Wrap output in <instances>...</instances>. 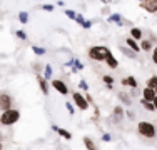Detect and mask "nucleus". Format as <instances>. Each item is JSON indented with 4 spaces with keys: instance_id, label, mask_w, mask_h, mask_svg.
Listing matches in <instances>:
<instances>
[{
    "instance_id": "42",
    "label": "nucleus",
    "mask_w": 157,
    "mask_h": 150,
    "mask_svg": "<svg viewBox=\"0 0 157 150\" xmlns=\"http://www.w3.org/2000/svg\"><path fill=\"white\" fill-rule=\"evenodd\" d=\"M152 103H154V107H155V112H157V95H155V99L152 100Z\"/></svg>"
},
{
    "instance_id": "18",
    "label": "nucleus",
    "mask_w": 157,
    "mask_h": 150,
    "mask_svg": "<svg viewBox=\"0 0 157 150\" xmlns=\"http://www.w3.org/2000/svg\"><path fill=\"white\" fill-rule=\"evenodd\" d=\"M82 140H84V145H85V148H87V150H99V148H97V145H95V142L92 140L90 137H87V135H85Z\"/></svg>"
},
{
    "instance_id": "14",
    "label": "nucleus",
    "mask_w": 157,
    "mask_h": 150,
    "mask_svg": "<svg viewBox=\"0 0 157 150\" xmlns=\"http://www.w3.org/2000/svg\"><path fill=\"white\" fill-rule=\"evenodd\" d=\"M130 35L129 37H132L134 40H137V42H140L142 39H144V32H142V28H139V27H130Z\"/></svg>"
},
{
    "instance_id": "27",
    "label": "nucleus",
    "mask_w": 157,
    "mask_h": 150,
    "mask_svg": "<svg viewBox=\"0 0 157 150\" xmlns=\"http://www.w3.org/2000/svg\"><path fill=\"white\" fill-rule=\"evenodd\" d=\"M18 20H20V24H27V22H29V13L24 12V10L18 12Z\"/></svg>"
},
{
    "instance_id": "13",
    "label": "nucleus",
    "mask_w": 157,
    "mask_h": 150,
    "mask_svg": "<svg viewBox=\"0 0 157 150\" xmlns=\"http://www.w3.org/2000/svg\"><path fill=\"white\" fill-rule=\"evenodd\" d=\"M155 90L154 88H149V87H144V90H142V99L147 100V102H152V100L155 99Z\"/></svg>"
},
{
    "instance_id": "4",
    "label": "nucleus",
    "mask_w": 157,
    "mask_h": 150,
    "mask_svg": "<svg viewBox=\"0 0 157 150\" xmlns=\"http://www.w3.org/2000/svg\"><path fill=\"white\" fill-rule=\"evenodd\" d=\"M72 103L75 105L80 112H87L89 108H90V103L87 102L85 95H84V93H80V92H77V90H75V92H72Z\"/></svg>"
},
{
    "instance_id": "7",
    "label": "nucleus",
    "mask_w": 157,
    "mask_h": 150,
    "mask_svg": "<svg viewBox=\"0 0 157 150\" xmlns=\"http://www.w3.org/2000/svg\"><path fill=\"white\" fill-rule=\"evenodd\" d=\"M124 118H125V110H124V107H122L121 103L115 105V107L112 108V122L121 123Z\"/></svg>"
},
{
    "instance_id": "28",
    "label": "nucleus",
    "mask_w": 157,
    "mask_h": 150,
    "mask_svg": "<svg viewBox=\"0 0 157 150\" xmlns=\"http://www.w3.org/2000/svg\"><path fill=\"white\" fill-rule=\"evenodd\" d=\"M65 107H67V110H69V115L75 114V105H74L72 102H65Z\"/></svg>"
},
{
    "instance_id": "6",
    "label": "nucleus",
    "mask_w": 157,
    "mask_h": 150,
    "mask_svg": "<svg viewBox=\"0 0 157 150\" xmlns=\"http://www.w3.org/2000/svg\"><path fill=\"white\" fill-rule=\"evenodd\" d=\"M50 85H52V88L57 90L60 95H65V97L69 95V85H67L63 80H60V78H52Z\"/></svg>"
},
{
    "instance_id": "15",
    "label": "nucleus",
    "mask_w": 157,
    "mask_h": 150,
    "mask_svg": "<svg viewBox=\"0 0 157 150\" xmlns=\"http://www.w3.org/2000/svg\"><path fill=\"white\" fill-rule=\"evenodd\" d=\"M107 20H109L110 24L119 25V27H122V25H124V18H122V15H121V13H110Z\"/></svg>"
},
{
    "instance_id": "11",
    "label": "nucleus",
    "mask_w": 157,
    "mask_h": 150,
    "mask_svg": "<svg viewBox=\"0 0 157 150\" xmlns=\"http://www.w3.org/2000/svg\"><path fill=\"white\" fill-rule=\"evenodd\" d=\"M105 65L109 67V69H117L119 67V58H115V55L112 54V52L109 50V54H107V57H105Z\"/></svg>"
},
{
    "instance_id": "30",
    "label": "nucleus",
    "mask_w": 157,
    "mask_h": 150,
    "mask_svg": "<svg viewBox=\"0 0 157 150\" xmlns=\"http://www.w3.org/2000/svg\"><path fill=\"white\" fill-rule=\"evenodd\" d=\"M78 88L80 90H84V92H89V85H87V82L82 78V80H78Z\"/></svg>"
},
{
    "instance_id": "25",
    "label": "nucleus",
    "mask_w": 157,
    "mask_h": 150,
    "mask_svg": "<svg viewBox=\"0 0 157 150\" xmlns=\"http://www.w3.org/2000/svg\"><path fill=\"white\" fill-rule=\"evenodd\" d=\"M32 52H33V54H35V55H45V48H44V47H37V45H32Z\"/></svg>"
},
{
    "instance_id": "44",
    "label": "nucleus",
    "mask_w": 157,
    "mask_h": 150,
    "mask_svg": "<svg viewBox=\"0 0 157 150\" xmlns=\"http://www.w3.org/2000/svg\"><path fill=\"white\" fill-rule=\"evenodd\" d=\"M100 2H102V3H104V5H107V3H110V2H112V0H100Z\"/></svg>"
},
{
    "instance_id": "47",
    "label": "nucleus",
    "mask_w": 157,
    "mask_h": 150,
    "mask_svg": "<svg viewBox=\"0 0 157 150\" xmlns=\"http://www.w3.org/2000/svg\"><path fill=\"white\" fill-rule=\"evenodd\" d=\"M155 93H157V88H155Z\"/></svg>"
},
{
    "instance_id": "36",
    "label": "nucleus",
    "mask_w": 157,
    "mask_h": 150,
    "mask_svg": "<svg viewBox=\"0 0 157 150\" xmlns=\"http://www.w3.org/2000/svg\"><path fill=\"white\" fill-rule=\"evenodd\" d=\"M152 62H154L155 65H157V45H155L154 48H152Z\"/></svg>"
},
{
    "instance_id": "20",
    "label": "nucleus",
    "mask_w": 157,
    "mask_h": 150,
    "mask_svg": "<svg viewBox=\"0 0 157 150\" xmlns=\"http://www.w3.org/2000/svg\"><path fill=\"white\" fill-rule=\"evenodd\" d=\"M102 80H104V84L107 85V88L109 90H114V77L112 75H102Z\"/></svg>"
},
{
    "instance_id": "48",
    "label": "nucleus",
    "mask_w": 157,
    "mask_h": 150,
    "mask_svg": "<svg viewBox=\"0 0 157 150\" xmlns=\"http://www.w3.org/2000/svg\"><path fill=\"white\" fill-rule=\"evenodd\" d=\"M139 2H140V0H139Z\"/></svg>"
},
{
    "instance_id": "46",
    "label": "nucleus",
    "mask_w": 157,
    "mask_h": 150,
    "mask_svg": "<svg viewBox=\"0 0 157 150\" xmlns=\"http://www.w3.org/2000/svg\"><path fill=\"white\" fill-rule=\"evenodd\" d=\"M0 30H2V25H0Z\"/></svg>"
},
{
    "instance_id": "31",
    "label": "nucleus",
    "mask_w": 157,
    "mask_h": 150,
    "mask_svg": "<svg viewBox=\"0 0 157 150\" xmlns=\"http://www.w3.org/2000/svg\"><path fill=\"white\" fill-rule=\"evenodd\" d=\"M42 10H45V12H54V10H55V5H52V3H44V5H42Z\"/></svg>"
},
{
    "instance_id": "21",
    "label": "nucleus",
    "mask_w": 157,
    "mask_h": 150,
    "mask_svg": "<svg viewBox=\"0 0 157 150\" xmlns=\"http://www.w3.org/2000/svg\"><path fill=\"white\" fill-rule=\"evenodd\" d=\"M57 133H59V137L65 138V140H72V133H70L69 130L62 129V127H59V129H57Z\"/></svg>"
},
{
    "instance_id": "39",
    "label": "nucleus",
    "mask_w": 157,
    "mask_h": 150,
    "mask_svg": "<svg viewBox=\"0 0 157 150\" xmlns=\"http://www.w3.org/2000/svg\"><path fill=\"white\" fill-rule=\"evenodd\" d=\"M32 67H33V70H35L37 73H40V70H42V67H40V63H37V62H35Z\"/></svg>"
},
{
    "instance_id": "16",
    "label": "nucleus",
    "mask_w": 157,
    "mask_h": 150,
    "mask_svg": "<svg viewBox=\"0 0 157 150\" xmlns=\"http://www.w3.org/2000/svg\"><path fill=\"white\" fill-rule=\"evenodd\" d=\"M139 45H140V50L142 52H152V48L155 47V45L152 43L149 39H142L140 42H139Z\"/></svg>"
},
{
    "instance_id": "26",
    "label": "nucleus",
    "mask_w": 157,
    "mask_h": 150,
    "mask_svg": "<svg viewBox=\"0 0 157 150\" xmlns=\"http://www.w3.org/2000/svg\"><path fill=\"white\" fill-rule=\"evenodd\" d=\"M63 13H65V17L70 18V20H75V17H77V12H74V10H70V9H63Z\"/></svg>"
},
{
    "instance_id": "1",
    "label": "nucleus",
    "mask_w": 157,
    "mask_h": 150,
    "mask_svg": "<svg viewBox=\"0 0 157 150\" xmlns=\"http://www.w3.org/2000/svg\"><path fill=\"white\" fill-rule=\"evenodd\" d=\"M137 133L140 135L142 138H149V140H154L157 138V127L149 120H140L137 123Z\"/></svg>"
},
{
    "instance_id": "33",
    "label": "nucleus",
    "mask_w": 157,
    "mask_h": 150,
    "mask_svg": "<svg viewBox=\"0 0 157 150\" xmlns=\"http://www.w3.org/2000/svg\"><path fill=\"white\" fill-rule=\"evenodd\" d=\"M102 142H112V135L109 132H104L102 133Z\"/></svg>"
},
{
    "instance_id": "9",
    "label": "nucleus",
    "mask_w": 157,
    "mask_h": 150,
    "mask_svg": "<svg viewBox=\"0 0 157 150\" xmlns=\"http://www.w3.org/2000/svg\"><path fill=\"white\" fill-rule=\"evenodd\" d=\"M140 9H144L149 13H157V0H140Z\"/></svg>"
},
{
    "instance_id": "5",
    "label": "nucleus",
    "mask_w": 157,
    "mask_h": 150,
    "mask_svg": "<svg viewBox=\"0 0 157 150\" xmlns=\"http://www.w3.org/2000/svg\"><path fill=\"white\" fill-rule=\"evenodd\" d=\"M13 108V97L7 92H0V112Z\"/></svg>"
},
{
    "instance_id": "10",
    "label": "nucleus",
    "mask_w": 157,
    "mask_h": 150,
    "mask_svg": "<svg viewBox=\"0 0 157 150\" xmlns=\"http://www.w3.org/2000/svg\"><path fill=\"white\" fill-rule=\"evenodd\" d=\"M121 84L124 85V87H130V88H134V90L139 87V84H137V78L132 77V75H129V77H124V78L121 80Z\"/></svg>"
},
{
    "instance_id": "34",
    "label": "nucleus",
    "mask_w": 157,
    "mask_h": 150,
    "mask_svg": "<svg viewBox=\"0 0 157 150\" xmlns=\"http://www.w3.org/2000/svg\"><path fill=\"white\" fill-rule=\"evenodd\" d=\"M75 22H77L78 25H82V24H84V22H85L84 15H82V13H77V17H75Z\"/></svg>"
},
{
    "instance_id": "12",
    "label": "nucleus",
    "mask_w": 157,
    "mask_h": 150,
    "mask_svg": "<svg viewBox=\"0 0 157 150\" xmlns=\"http://www.w3.org/2000/svg\"><path fill=\"white\" fill-rule=\"evenodd\" d=\"M125 45H127V47H129L132 52H136V54H139V52H142V50H140V45H139V42H137V40H134L132 37H127V39H125Z\"/></svg>"
},
{
    "instance_id": "22",
    "label": "nucleus",
    "mask_w": 157,
    "mask_h": 150,
    "mask_svg": "<svg viewBox=\"0 0 157 150\" xmlns=\"http://www.w3.org/2000/svg\"><path fill=\"white\" fill-rule=\"evenodd\" d=\"M145 87L149 88H157V75H151V77L147 78V82H145Z\"/></svg>"
},
{
    "instance_id": "40",
    "label": "nucleus",
    "mask_w": 157,
    "mask_h": 150,
    "mask_svg": "<svg viewBox=\"0 0 157 150\" xmlns=\"http://www.w3.org/2000/svg\"><path fill=\"white\" fill-rule=\"evenodd\" d=\"M74 65V58H70L69 62H65V67H72Z\"/></svg>"
},
{
    "instance_id": "35",
    "label": "nucleus",
    "mask_w": 157,
    "mask_h": 150,
    "mask_svg": "<svg viewBox=\"0 0 157 150\" xmlns=\"http://www.w3.org/2000/svg\"><path fill=\"white\" fill-rule=\"evenodd\" d=\"M125 117L129 120H136V114H134L132 110H125Z\"/></svg>"
},
{
    "instance_id": "2",
    "label": "nucleus",
    "mask_w": 157,
    "mask_h": 150,
    "mask_svg": "<svg viewBox=\"0 0 157 150\" xmlns=\"http://www.w3.org/2000/svg\"><path fill=\"white\" fill-rule=\"evenodd\" d=\"M20 120V110L18 108H10L0 114V125L2 127H12Z\"/></svg>"
},
{
    "instance_id": "23",
    "label": "nucleus",
    "mask_w": 157,
    "mask_h": 150,
    "mask_svg": "<svg viewBox=\"0 0 157 150\" xmlns=\"http://www.w3.org/2000/svg\"><path fill=\"white\" fill-rule=\"evenodd\" d=\"M121 52H122V54L125 55V57H130V58H137V54H136V52H132V50H130L129 47H124V45H121Z\"/></svg>"
},
{
    "instance_id": "32",
    "label": "nucleus",
    "mask_w": 157,
    "mask_h": 150,
    "mask_svg": "<svg viewBox=\"0 0 157 150\" xmlns=\"http://www.w3.org/2000/svg\"><path fill=\"white\" fill-rule=\"evenodd\" d=\"M74 67H75L77 70H84V63H82L78 58H74Z\"/></svg>"
},
{
    "instance_id": "8",
    "label": "nucleus",
    "mask_w": 157,
    "mask_h": 150,
    "mask_svg": "<svg viewBox=\"0 0 157 150\" xmlns=\"http://www.w3.org/2000/svg\"><path fill=\"white\" fill-rule=\"evenodd\" d=\"M35 78H37V84H39L40 92H42L44 95H48V92H50V82L45 80L42 73H37V77H35Z\"/></svg>"
},
{
    "instance_id": "38",
    "label": "nucleus",
    "mask_w": 157,
    "mask_h": 150,
    "mask_svg": "<svg viewBox=\"0 0 157 150\" xmlns=\"http://www.w3.org/2000/svg\"><path fill=\"white\" fill-rule=\"evenodd\" d=\"M85 99H87V102L90 103V105H94V99H92V95L89 92H85Z\"/></svg>"
},
{
    "instance_id": "3",
    "label": "nucleus",
    "mask_w": 157,
    "mask_h": 150,
    "mask_svg": "<svg viewBox=\"0 0 157 150\" xmlns=\"http://www.w3.org/2000/svg\"><path fill=\"white\" fill-rule=\"evenodd\" d=\"M107 54H109V47H105V45H92L87 52L89 58L94 62H105Z\"/></svg>"
},
{
    "instance_id": "29",
    "label": "nucleus",
    "mask_w": 157,
    "mask_h": 150,
    "mask_svg": "<svg viewBox=\"0 0 157 150\" xmlns=\"http://www.w3.org/2000/svg\"><path fill=\"white\" fill-rule=\"evenodd\" d=\"M15 35H17L20 40H27V39H29V35L24 32V30H15Z\"/></svg>"
},
{
    "instance_id": "45",
    "label": "nucleus",
    "mask_w": 157,
    "mask_h": 150,
    "mask_svg": "<svg viewBox=\"0 0 157 150\" xmlns=\"http://www.w3.org/2000/svg\"><path fill=\"white\" fill-rule=\"evenodd\" d=\"M0 150H3V144H2V140H0Z\"/></svg>"
},
{
    "instance_id": "19",
    "label": "nucleus",
    "mask_w": 157,
    "mask_h": 150,
    "mask_svg": "<svg viewBox=\"0 0 157 150\" xmlns=\"http://www.w3.org/2000/svg\"><path fill=\"white\" fill-rule=\"evenodd\" d=\"M52 75H54V69H52V65H50V63L44 65V78L50 82V80H52Z\"/></svg>"
},
{
    "instance_id": "43",
    "label": "nucleus",
    "mask_w": 157,
    "mask_h": 150,
    "mask_svg": "<svg viewBox=\"0 0 157 150\" xmlns=\"http://www.w3.org/2000/svg\"><path fill=\"white\" fill-rule=\"evenodd\" d=\"M57 129H59V125H55V123H52V130H54V132H57Z\"/></svg>"
},
{
    "instance_id": "24",
    "label": "nucleus",
    "mask_w": 157,
    "mask_h": 150,
    "mask_svg": "<svg viewBox=\"0 0 157 150\" xmlns=\"http://www.w3.org/2000/svg\"><path fill=\"white\" fill-rule=\"evenodd\" d=\"M140 105L145 108V110H149V112H155V107H154V103H152V102H147V100L140 99Z\"/></svg>"
},
{
    "instance_id": "17",
    "label": "nucleus",
    "mask_w": 157,
    "mask_h": 150,
    "mask_svg": "<svg viewBox=\"0 0 157 150\" xmlns=\"http://www.w3.org/2000/svg\"><path fill=\"white\" fill-rule=\"evenodd\" d=\"M117 99L121 100V102L124 103V105H127V107H129V105H132L130 95H129V93H125V92H119V93H117Z\"/></svg>"
},
{
    "instance_id": "37",
    "label": "nucleus",
    "mask_w": 157,
    "mask_h": 150,
    "mask_svg": "<svg viewBox=\"0 0 157 150\" xmlns=\"http://www.w3.org/2000/svg\"><path fill=\"white\" fill-rule=\"evenodd\" d=\"M92 27V20H85L84 24H82V28H85V30H89Z\"/></svg>"
},
{
    "instance_id": "41",
    "label": "nucleus",
    "mask_w": 157,
    "mask_h": 150,
    "mask_svg": "<svg viewBox=\"0 0 157 150\" xmlns=\"http://www.w3.org/2000/svg\"><path fill=\"white\" fill-rule=\"evenodd\" d=\"M57 5H59V7H65V3H63V0H59Z\"/></svg>"
}]
</instances>
